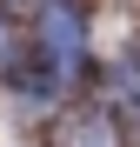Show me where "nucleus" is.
Masks as SVG:
<instances>
[{"mask_svg": "<svg viewBox=\"0 0 140 147\" xmlns=\"http://www.w3.org/2000/svg\"><path fill=\"white\" fill-rule=\"evenodd\" d=\"M40 47L54 60V87H60L74 74V60H80V7L74 0H47L40 7Z\"/></svg>", "mask_w": 140, "mask_h": 147, "instance_id": "obj_1", "label": "nucleus"}, {"mask_svg": "<svg viewBox=\"0 0 140 147\" xmlns=\"http://www.w3.org/2000/svg\"><path fill=\"white\" fill-rule=\"evenodd\" d=\"M54 147H120V134H113L107 114H74V120L54 134Z\"/></svg>", "mask_w": 140, "mask_h": 147, "instance_id": "obj_2", "label": "nucleus"}, {"mask_svg": "<svg viewBox=\"0 0 140 147\" xmlns=\"http://www.w3.org/2000/svg\"><path fill=\"white\" fill-rule=\"evenodd\" d=\"M0 60H7V27H0Z\"/></svg>", "mask_w": 140, "mask_h": 147, "instance_id": "obj_3", "label": "nucleus"}]
</instances>
